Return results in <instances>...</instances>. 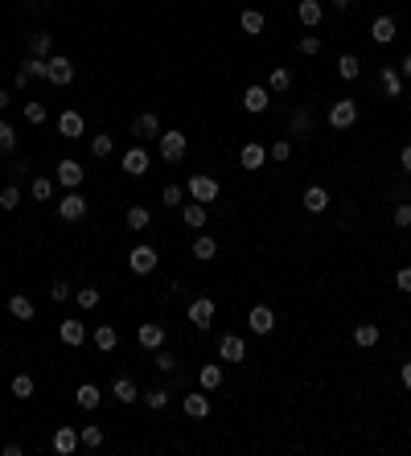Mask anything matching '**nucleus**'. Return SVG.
Segmentation results:
<instances>
[{"label": "nucleus", "mask_w": 411, "mask_h": 456, "mask_svg": "<svg viewBox=\"0 0 411 456\" xmlns=\"http://www.w3.org/2000/svg\"><path fill=\"white\" fill-rule=\"evenodd\" d=\"M185 193L193 197V202H202V206H210V202H218V181L214 177H206V173H193L189 181H185Z\"/></svg>", "instance_id": "1"}, {"label": "nucleus", "mask_w": 411, "mask_h": 456, "mask_svg": "<svg viewBox=\"0 0 411 456\" xmlns=\"http://www.w3.org/2000/svg\"><path fill=\"white\" fill-rule=\"evenodd\" d=\"M354 124H358V103H354V99H337V103L329 107V128L346 132V128H354Z\"/></svg>", "instance_id": "2"}, {"label": "nucleus", "mask_w": 411, "mask_h": 456, "mask_svg": "<svg viewBox=\"0 0 411 456\" xmlns=\"http://www.w3.org/2000/svg\"><path fill=\"white\" fill-rule=\"evenodd\" d=\"M58 218L62 222H83L87 218V197L79 189H66V197L58 202Z\"/></svg>", "instance_id": "3"}, {"label": "nucleus", "mask_w": 411, "mask_h": 456, "mask_svg": "<svg viewBox=\"0 0 411 456\" xmlns=\"http://www.w3.org/2000/svg\"><path fill=\"white\" fill-rule=\"evenodd\" d=\"M46 83H54V87H70V83H74V62H70L66 54H49Z\"/></svg>", "instance_id": "4"}, {"label": "nucleus", "mask_w": 411, "mask_h": 456, "mask_svg": "<svg viewBox=\"0 0 411 456\" xmlns=\"http://www.w3.org/2000/svg\"><path fill=\"white\" fill-rule=\"evenodd\" d=\"M156 263H161V259H156V247H148V243H140V247L128 251V268H132L136 275H152Z\"/></svg>", "instance_id": "5"}, {"label": "nucleus", "mask_w": 411, "mask_h": 456, "mask_svg": "<svg viewBox=\"0 0 411 456\" xmlns=\"http://www.w3.org/2000/svg\"><path fill=\"white\" fill-rule=\"evenodd\" d=\"M214 313H218V304H214L210 296H193V300H189V325H193V329H210V325H214Z\"/></svg>", "instance_id": "6"}, {"label": "nucleus", "mask_w": 411, "mask_h": 456, "mask_svg": "<svg viewBox=\"0 0 411 456\" xmlns=\"http://www.w3.org/2000/svg\"><path fill=\"white\" fill-rule=\"evenodd\" d=\"M185 148H189L185 132H161V161H169V165H182V161H185Z\"/></svg>", "instance_id": "7"}, {"label": "nucleus", "mask_w": 411, "mask_h": 456, "mask_svg": "<svg viewBox=\"0 0 411 456\" xmlns=\"http://www.w3.org/2000/svg\"><path fill=\"white\" fill-rule=\"evenodd\" d=\"M54 177H58V185H66V189H79V185H83V177H87V169H83L74 156H66V161H58Z\"/></svg>", "instance_id": "8"}, {"label": "nucleus", "mask_w": 411, "mask_h": 456, "mask_svg": "<svg viewBox=\"0 0 411 456\" xmlns=\"http://www.w3.org/2000/svg\"><path fill=\"white\" fill-rule=\"evenodd\" d=\"M243 358H247V341L239 333L218 337V362H243Z\"/></svg>", "instance_id": "9"}, {"label": "nucleus", "mask_w": 411, "mask_h": 456, "mask_svg": "<svg viewBox=\"0 0 411 456\" xmlns=\"http://www.w3.org/2000/svg\"><path fill=\"white\" fill-rule=\"evenodd\" d=\"M247 329H251V333H259V337H268V333L275 329V313L268 309V304H255V309L247 313Z\"/></svg>", "instance_id": "10"}, {"label": "nucleus", "mask_w": 411, "mask_h": 456, "mask_svg": "<svg viewBox=\"0 0 411 456\" xmlns=\"http://www.w3.org/2000/svg\"><path fill=\"white\" fill-rule=\"evenodd\" d=\"M132 136L136 140H161V120H156V111H140L136 120H132Z\"/></svg>", "instance_id": "11"}, {"label": "nucleus", "mask_w": 411, "mask_h": 456, "mask_svg": "<svg viewBox=\"0 0 411 456\" xmlns=\"http://www.w3.org/2000/svg\"><path fill=\"white\" fill-rule=\"evenodd\" d=\"M58 337H62V345H74V350H79V345L87 341V325H83L79 317H66L62 325H58Z\"/></svg>", "instance_id": "12"}, {"label": "nucleus", "mask_w": 411, "mask_h": 456, "mask_svg": "<svg viewBox=\"0 0 411 456\" xmlns=\"http://www.w3.org/2000/svg\"><path fill=\"white\" fill-rule=\"evenodd\" d=\"M378 91L387 95V99H399V95H403V74H399V66H382V70H378Z\"/></svg>", "instance_id": "13"}, {"label": "nucleus", "mask_w": 411, "mask_h": 456, "mask_svg": "<svg viewBox=\"0 0 411 456\" xmlns=\"http://www.w3.org/2000/svg\"><path fill=\"white\" fill-rule=\"evenodd\" d=\"M239 165H243L247 173L264 169V165H268V148H264V144H255V140H251V144H243V152H239Z\"/></svg>", "instance_id": "14"}, {"label": "nucleus", "mask_w": 411, "mask_h": 456, "mask_svg": "<svg viewBox=\"0 0 411 456\" xmlns=\"http://www.w3.org/2000/svg\"><path fill=\"white\" fill-rule=\"evenodd\" d=\"M83 132H87V120H83L79 111H62V115H58V136L79 140Z\"/></svg>", "instance_id": "15"}, {"label": "nucleus", "mask_w": 411, "mask_h": 456, "mask_svg": "<svg viewBox=\"0 0 411 456\" xmlns=\"http://www.w3.org/2000/svg\"><path fill=\"white\" fill-rule=\"evenodd\" d=\"M268 103H272V91H268V87H259V83L243 91V107H247L251 115H259V111H268Z\"/></svg>", "instance_id": "16"}, {"label": "nucleus", "mask_w": 411, "mask_h": 456, "mask_svg": "<svg viewBox=\"0 0 411 456\" xmlns=\"http://www.w3.org/2000/svg\"><path fill=\"white\" fill-rule=\"evenodd\" d=\"M148 169H152V161H148L144 148H128V152H124V173H128V177H144Z\"/></svg>", "instance_id": "17"}, {"label": "nucleus", "mask_w": 411, "mask_h": 456, "mask_svg": "<svg viewBox=\"0 0 411 456\" xmlns=\"http://www.w3.org/2000/svg\"><path fill=\"white\" fill-rule=\"evenodd\" d=\"M136 337H140V345H144V350H161V345H165V325L148 320V325H140V329H136Z\"/></svg>", "instance_id": "18"}, {"label": "nucleus", "mask_w": 411, "mask_h": 456, "mask_svg": "<svg viewBox=\"0 0 411 456\" xmlns=\"http://www.w3.org/2000/svg\"><path fill=\"white\" fill-rule=\"evenodd\" d=\"M111 399L124 403V407H132V403L140 399V386L132 382V378H115V382H111Z\"/></svg>", "instance_id": "19"}, {"label": "nucleus", "mask_w": 411, "mask_h": 456, "mask_svg": "<svg viewBox=\"0 0 411 456\" xmlns=\"http://www.w3.org/2000/svg\"><path fill=\"white\" fill-rule=\"evenodd\" d=\"M296 17H300L305 29H317L321 17H325V8H321V0H300V4H296Z\"/></svg>", "instance_id": "20"}, {"label": "nucleus", "mask_w": 411, "mask_h": 456, "mask_svg": "<svg viewBox=\"0 0 411 456\" xmlns=\"http://www.w3.org/2000/svg\"><path fill=\"white\" fill-rule=\"evenodd\" d=\"M185 415L189 419H206L210 415V391H202V395H185Z\"/></svg>", "instance_id": "21"}, {"label": "nucleus", "mask_w": 411, "mask_h": 456, "mask_svg": "<svg viewBox=\"0 0 411 456\" xmlns=\"http://www.w3.org/2000/svg\"><path fill=\"white\" fill-rule=\"evenodd\" d=\"M74 448H79V432H74V427H58V432H54V453L70 456Z\"/></svg>", "instance_id": "22"}, {"label": "nucleus", "mask_w": 411, "mask_h": 456, "mask_svg": "<svg viewBox=\"0 0 411 456\" xmlns=\"http://www.w3.org/2000/svg\"><path fill=\"white\" fill-rule=\"evenodd\" d=\"M74 403H79V407H83V411H95V407H99V403H103V391H99L95 382H83V386L74 391Z\"/></svg>", "instance_id": "23"}, {"label": "nucleus", "mask_w": 411, "mask_h": 456, "mask_svg": "<svg viewBox=\"0 0 411 456\" xmlns=\"http://www.w3.org/2000/svg\"><path fill=\"white\" fill-rule=\"evenodd\" d=\"M49 54H54V33H46V29L29 33V58H49Z\"/></svg>", "instance_id": "24"}, {"label": "nucleus", "mask_w": 411, "mask_h": 456, "mask_svg": "<svg viewBox=\"0 0 411 456\" xmlns=\"http://www.w3.org/2000/svg\"><path fill=\"white\" fill-rule=\"evenodd\" d=\"M370 38H374L378 46H391V42H395V21H391V17H374Z\"/></svg>", "instance_id": "25"}, {"label": "nucleus", "mask_w": 411, "mask_h": 456, "mask_svg": "<svg viewBox=\"0 0 411 456\" xmlns=\"http://www.w3.org/2000/svg\"><path fill=\"white\" fill-rule=\"evenodd\" d=\"M214 255H218V238H214V234H198V238H193V259L210 263Z\"/></svg>", "instance_id": "26"}, {"label": "nucleus", "mask_w": 411, "mask_h": 456, "mask_svg": "<svg viewBox=\"0 0 411 456\" xmlns=\"http://www.w3.org/2000/svg\"><path fill=\"white\" fill-rule=\"evenodd\" d=\"M325 206H329V189H325V185H309V189H305V210H309V214H321Z\"/></svg>", "instance_id": "27"}, {"label": "nucleus", "mask_w": 411, "mask_h": 456, "mask_svg": "<svg viewBox=\"0 0 411 456\" xmlns=\"http://www.w3.org/2000/svg\"><path fill=\"white\" fill-rule=\"evenodd\" d=\"M91 341H95V350H103V354H111V350L120 345V333H115L111 325H99V329L91 333Z\"/></svg>", "instance_id": "28"}, {"label": "nucleus", "mask_w": 411, "mask_h": 456, "mask_svg": "<svg viewBox=\"0 0 411 456\" xmlns=\"http://www.w3.org/2000/svg\"><path fill=\"white\" fill-rule=\"evenodd\" d=\"M198 382H202V391H218V386H223V366L206 362L202 370H198Z\"/></svg>", "instance_id": "29"}, {"label": "nucleus", "mask_w": 411, "mask_h": 456, "mask_svg": "<svg viewBox=\"0 0 411 456\" xmlns=\"http://www.w3.org/2000/svg\"><path fill=\"white\" fill-rule=\"evenodd\" d=\"M268 91L272 95L292 91V70H288V66H272V74H268Z\"/></svg>", "instance_id": "30"}, {"label": "nucleus", "mask_w": 411, "mask_h": 456, "mask_svg": "<svg viewBox=\"0 0 411 456\" xmlns=\"http://www.w3.org/2000/svg\"><path fill=\"white\" fill-rule=\"evenodd\" d=\"M8 313H13L17 320H33L38 309H33V300H29V296H21V292H17V296H8Z\"/></svg>", "instance_id": "31"}, {"label": "nucleus", "mask_w": 411, "mask_h": 456, "mask_svg": "<svg viewBox=\"0 0 411 456\" xmlns=\"http://www.w3.org/2000/svg\"><path fill=\"white\" fill-rule=\"evenodd\" d=\"M103 440H107L103 423H87V427L79 432V444H83V448H103Z\"/></svg>", "instance_id": "32"}, {"label": "nucleus", "mask_w": 411, "mask_h": 456, "mask_svg": "<svg viewBox=\"0 0 411 456\" xmlns=\"http://www.w3.org/2000/svg\"><path fill=\"white\" fill-rule=\"evenodd\" d=\"M337 74H341L346 83H354V79L362 74V62H358L354 54H341V58H337Z\"/></svg>", "instance_id": "33"}, {"label": "nucleus", "mask_w": 411, "mask_h": 456, "mask_svg": "<svg viewBox=\"0 0 411 456\" xmlns=\"http://www.w3.org/2000/svg\"><path fill=\"white\" fill-rule=\"evenodd\" d=\"M182 202H185V185L169 181V185H165V189H161V206H165V210H177Z\"/></svg>", "instance_id": "34"}, {"label": "nucleus", "mask_w": 411, "mask_h": 456, "mask_svg": "<svg viewBox=\"0 0 411 456\" xmlns=\"http://www.w3.org/2000/svg\"><path fill=\"white\" fill-rule=\"evenodd\" d=\"M378 337H382V333H378V325H370V320L354 329V345H362V350H370V345H378Z\"/></svg>", "instance_id": "35"}, {"label": "nucleus", "mask_w": 411, "mask_h": 456, "mask_svg": "<svg viewBox=\"0 0 411 456\" xmlns=\"http://www.w3.org/2000/svg\"><path fill=\"white\" fill-rule=\"evenodd\" d=\"M182 218H185V227H206V206L202 202H189V206H182Z\"/></svg>", "instance_id": "36"}, {"label": "nucleus", "mask_w": 411, "mask_h": 456, "mask_svg": "<svg viewBox=\"0 0 411 456\" xmlns=\"http://www.w3.org/2000/svg\"><path fill=\"white\" fill-rule=\"evenodd\" d=\"M29 197L46 206L49 197H54V181H49V177H33V181H29Z\"/></svg>", "instance_id": "37"}, {"label": "nucleus", "mask_w": 411, "mask_h": 456, "mask_svg": "<svg viewBox=\"0 0 411 456\" xmlns=\"http://www.w3.org/2000/svg\"><path fill=\"white\" fill-rule=\"evenodd\" d=\"M239 25H243V33H264V13L259 8H243Z\"/></svg>", "instance_id": "38"}, {"label": "nucleus", "mask_w": 411, "mask_h": 456, "mask_svg": "<svg viewBox=\"0 0 411 456\" xmlns=\"http://www.w3.org/2000/svg\"><path fill=\"white\" fill-rule=\"evenodd\" d=\"M8 391H13V399H33V378L29 374H17Z\"/></svg>", "instance_id": "39"}, {"label": "nucleus", "mask_w": 411, "mask_h": 456, "mask_svg": "<svg viewBox=\"0 0 411 456\" xmlns=\"http://www.w3.org/2000/svg\"><path fill=\"white\" fill-rule=\"evenodd\" d=\"M148 222H152V210H148V206H132V210H128V227L132 230H144Z\"/></svg>", "instance_id": "40"}, {"label": "nucleus", "mask_w": 411, "mask_h": 456, "mask_svg": "<svg viewBox=\"0 0 411 456\" xmlns=\"http://www.w3.org/2000/svg\"><path fill=\"white\" fill-rule=\"evenodd\" d=\"M21 70H25L29 79H46V70H49V58H25V62H21Z\"/></svg>", "instance_id": "41"}, {"label": "nucleus", "mask_w": 411, "mask_h": 456, "mask_svg": "<svg viewBox=\"0 0 411 456\" xmlns=\"http://www.w3.org/2000/svg\"><path fill=\"white\" fill-rule=\"evenodd\" d=\"M74 304L79 309H99V288H79L74 292Z\"/></svg>", "instance_id": "42"}, {"label": "nucleus", "mask_w": 411, "mask_h": 456, "mask_svg": "<svg viewBox=\"0 0 411 456\" xmlns=\"http://www.w3.org/2000/svg\"><path fill=\"white\" fill-rule=\"evenodd\" d=\"M21 206V189L17 185H4L0 189V210H17Z\"/></svg>", "instance_id": "43"}, {"label": "nucleus", "mask_w": 411, "mask_h": 456, "mask_svg": "<svg viewBox=\"0 0 411 456\" xmlns=\"http://www.w3.org/2000/svg\"><path fill=\"white\" fill-rule=\"evenodd\" d=\"M46 103H38V99H29V103H25V120H29V124H46Z\"/></svg>", "instance_id": "44"}, {"label": "nucleus", "mask_w": 411, "mask_h": 456, "mask_svg": "<svg viewBox=\"0 0 411 456\" xmlns=\"http://www.w3.org/2000/svg\"><path fill=\"white\" fill-rule=\"evenodd\" d=\"M13 148H17V132L8 120H0V152H13Z\"/></svg>", "instance_id": "45"}, {"label": "nucleus", "mask_w": 411, "mask_h": 456, "mask_svg": "<svg viewBox=\"0 0 411 456\" xmlns=\"http://www.w3.org/2000/svg\"><path fill=\"white\" fill-rule=\"evenodd\" d=\"M91 152H95V156H111V152H115V140L107 136V132H103V136H95L91 140Z\"/></svg>", "instance_id": "46"}, {"label": "nucleus", "mask_w": 411, "mask_h": 456, "mask_svg": "<svg viewBox=\"0 0 411 456\" xmlns=\"http://www.w3.org/2000/svg\"><path fill=\"white\" fill-rule=\"evenodd\" d=\"M296 49H300L305 58H317V54H321V38H313V33H305V38L296 42Z\"/></svg>", "instance_id": "47"}, {"label": "nucleus", "mask_w": 411, "mask_h": 456, "mask_svg": "<svg viewBox=\"0 0 411 456\" xmlns=\"http://www.w3.org/2000/svg\"><path fill=\"white\" fill-rule=\"evenodd\" d=\"M152 354H156V358H152V362H156V370H165V374H169V370H177V358H173L165 345H161V350H152Z\"/></svg>", "instance_id": "48"}, {"label": "nucleus", "mask_w": 411, "mask_h": 456, "mask_svg": "<svg viewBox=\"0 0 411 456\" xmlns=\"http://www.w3.org/2000/svg\"><path fill=\"white\" fill-rule=\"evenodd\" d=\"M165 403H169V391H161V386L144 395V407H152V411H161V407H165Z\"/></svg>", "instance_id": "49"}, {"label": "nucleus", "mask_w": 411, "mask_h": 456, "mask_svg": "<svg viewBox=\"0 0 411 456\" xmlns=\"http://www.w3.org/2000/svg\"><path fill=\"white\" fill-rule=\"evenodd\" d=\"M268 156H272V161H288V156H292V140H275L272 148H268Z\"/></svg>", "instance_id": "50"}, {"label": "nucleus", "mask_w": 411, "mask_h": 456, "mask_svg": "<svg viewBox=\"0 0 411 456\" xmlns=\"http://www.w3.org/2000/svg\"><path fill=\"white\" fill-rule=\"evenodd\" d=\"M288 132H292V136H305V132H309V111H296L292 124H288Z\"/></svg>", "instance_id": "51"}, {"label": "nucleus", "mask_w": 411, "mask_h": 456, "mask_svg": "<svg viewBox=\"0 0 411 456\" xmlns=\"http://www.w3.org/2000/svg\"><path fill=\"white\" fill-rule=\"evenodd\" d=\"M49 300H54V304H66V300H70V284H66V279H58V284L49 288Z\"/></svg>", "instance_id": "52"}, {"label": "nucleus", "mask_w": 411, "mask_h": 456, "mask_svg": "<svg viewBox=\"0 0 411 456\" xmlns=\"http://www.w3.org/2000/svg\"><path fill=\"white\" fill-rule=\"evenodd\" d=\"M395 227H403V230L411 227V202H399V206H395Z\"/></svg>", "instance_id": "53"}, {"label": "nucleus", "mask_w": 411, "mask_h": 456, "mask_svg": "<svg viewBox=\"0 0 411 456\" xmlns=\"http://www.w3.org/2000/svg\"><path fill=\"white\" fill-rule=\"evenodd\" d=\"M395 288L411 296V268H399V272H395Z\"/></svg>", "instance_id": "54"}, {"label": "nucleus", "mask_w": 411, "mask_h": 456, "mask_svg": "<svg viewBox=\"0 0 411 456\" xmlns=\"http://www.w3.org/2000/svg\"><path fill=\"white\" fill-rule=\"evenodd\" d=\"M399 165H403V173H411V144H403V152H399Z\"/></svg>", "instance_id": "55"}, {"label": "nucleus", "mask_w": 411, "mask_h": 456, "mask_svg": "<svg viewBox=\"0 0 411 456\" xmlns=\"http://www.w3.org/2000/svg\"><path fill=\"white\" fill-rule=\"evenodd\" d=\"M399 378H403V386H408V391H411V358H408V362H403V370H399Z\"/></svg>", "instance_id": "56"}, {"label": "nucleus", "mask_w": 411, "mask_h": 456, "mask_svg": "<svg viewBox=\"0 0 411 456\" xmlns=\"http://www.w3.org/2000/svg\"><path fill=\"white\" fill-rule=\"evenodd\" d=\"M399 74H403V79H411V54L403 58V62H399Z\"/></svg>", "instance_id": "57"}, {"label": "nucleus", "mask_w": 411, "mask_h": 456, "mask_svg": "<svg viewBox=\"0 0 411 456\" xmlns=\"http://www.w3.org/2000/svg\"><path fill=\"white\" fill-rule=\"evenodd\" d=\"M329 4H333L337 13H341V8H350V0H329Z\"/></svg>", "instance_id": "58"}, {"label": "nucleus", "mask_w": 411, "mask_h": 456, "mask_svg": "<svg viewBox=\"0 0 411 456\" xmlns=\"http://www.w3.org/2000/svg\"><path fill=\"white\" fill-rule=\"evenodd\" d=\"M4 107H8V91H4V87H0V111H4Z\"/></svg>", "instance_id": "59"}]
</instances>
